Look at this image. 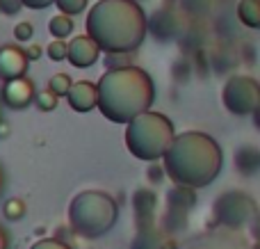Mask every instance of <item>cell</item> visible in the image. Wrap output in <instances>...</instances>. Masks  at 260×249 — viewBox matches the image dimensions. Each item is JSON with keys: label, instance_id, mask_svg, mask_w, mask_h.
Here are the masks:
<instances>
[{"label": "cell", "instance_id": "6da1fadb", "mask_svg": "<svg viewBox=\"0 0 260 249\" xmlns=\"http://www.w3.org/2000/svg\"><path fill=\"white\" fill-rule=\"evenodd\" d=\"M192 165H197L199 183L206 185L208 181L219 174L221 151L212 137L203 133H185L176 137L165 151V174H169L178 185L192 183Z\"/></svg>", "mask_w": 260, "mask_h": 249}, {"label": "cell", "instance_id": "7a4b0ae2", "mask_svg": "<svg viewBox=\"0 0 260 249\" xmlns=\"http://www.w3.org/2000/svg\"><path fill=\"white\" fill-rule=\"evenodd\" d=\"M101 87L121 91V96H105V99H99V103H96L101 108V112L114 123H126L137 114L146 112L148 105L153 103V91H155L148 73L135 67L108 71L105 78L101 80Z\"/></svg>", "mask_w": 260, "mask_h": 249}, {"label": "cell", "instance_id": "3957f363", "mask_svg": "<svg viewBox=\"0 0 260 249\" xmlns=\"http://www.w3.org/2000/svg\"><path fill=\"white\" fill-rule=\"evenodd\" d=\"M171 142H174V123L162 114L142 112L128 121L126 144L135 158L153 163L165 155Z\"/></svg>", "mask_w": 260, "mask_h": 249}, {"label": "cell", "instance_id": "277c9868", "mask_svg": "<svg viewBox=\"0 0 260 249\" xmlns=\"http://www.w3.org/2000/svg\"><path fill=\"white\" fill-rule=\"evenodd\" d=\"M71 224L78 233L91 236V224H96V236L108 231L117 215V204L103 192H82L71 204Z\"/></svg>", "mask_w": 260, "mask_h": 249}, {"label": "cell", "instance_id": "5b68a950", "mask_svg": "<svg viewBox=\"0 0 260 249\" xmlns=\"http://www.w3.org/2000/svg\"><path fill=\"white\" fill-rule=\"evenodd\" d=\"M224 105L233 114H251L260 105V85L253 78H231L224 87Z\"/></svg>", "mask_w": 260, "mask_h": 249}, {"label": "cell", "instance_id": "8992f818", "mask_svg": "<svg viewBox=\"0 0 260 249\" xmlns=\"http://www.w3.org/2000/svg\"><path fill=\"white\" fill-rule=\"evenodd\" d=\"M256 213V201L251 197L242 195V192H226L217 199L215 204V215L221 224L231 229H240L251 220Z\"/></svg>", "mask_w": 260, "mask_h": 249}, {"label": "cell", "instance_id": "52a82bcc", "mask_svg": "<svg viewBox=\"0 0 260 249\" xmlns=\"http://www.w3.org/2000/svg\"><path fill=\"white\" fill-rule=\"evenodd\" d=\"M148 25H151V32L155 35V39H160V41L180 39L183 32L187 30L183 16L178 12H174L171 7H160L157 12H153Z\"/></svg>", "mask_w": 260, "mask_h": 249}, {"label": "cell", "instance_id": "ba28073f", "mask_svg": "<svg viewBox=\"0 0 260 249\" xmlns=\"http://www.w3.org/2000/svg\"><path fill=\"white\" fill-rule=\"evenodd\" d=\"M35 85H32L30 78L21 76V78H12V80H5L3 91H0V99L7 108L12 110H23L35 101Z\"/></svg>", "mask_w": 260, "mask_h": 249}, {"label": "cell", "instance_id": "9c48e42d", "mask_svg": "<svg viewBox=\"0 0 260 249\" xmlns=\"http://www.w3.org/2000/svg\"><path fill=\"white\" fill-rule=\"evenodd\" d=\"M101 48L96 46V41L89 35H78L76 39L69 44L67 50V59L73 64L76 69H89L99 62Z\"/></svg>", "mask_w": 260, "mask_h": 249}, {"label": "cell", "instance_id": "30bf717a", "mask_svg": "<svg viewBox=\"0 0 260 249\" xmlns=\"http://www.w3.org/2000/svg\"><path fill=\"white\" fill-rule=\"evenodd\" d=\"M27 71V57L25 50L18 46H3L0 48V78L3 80H12V78H21Z\"/></svg>", "mask_w": 260, "mask_h": 249}, {"label": "cell", "instance_id": "8fae6325", "mask_svg": "<svg viewBox=\"0 0 260 249\" xmlns=\"http://www.w3.org/2000/svg\"><path fill=\"white\" fill-rule=\"evenodd\" d=\"M67 101L76 112H89V110H94L96 103H99V89H96V85L89 80L73 82L67 94Z\"/></svg>", "mask_w": 260, "mask_h": 249}, {"label": "cell", "instance_id": "7c38bea8", "mask_svg": "<svg viewBox=\"0 0 260 249\" xmlns=\"http://www.w3.org/2000/svg\"><path fill=\"white\" fill-rule=\"evenodd\" d=\"M155 204H157V197L153 190L148 188H142L133 195V206H135V217L139 222V229L148 227L153 222V213H155Z\"/></svg>", "mask_w": 260, "mask_h": 249}, {"label": "cell", "instance_id": "4fadbf2b", "mask_svg": "<svg viewBox=\"0 0 260 249\" xmlns=\"http://www.w3.org/2000/svg\"><path fill=\"white\" fill-rule=\"evenodd\" d=\"M235 167L242 176H253L260 172V149L253 144H242L235 151Z\"/></svg>", "mask_w": 260, "mask_h": 249}, {"label": "cell", "instance_id": "5bb4252c", "mask_svg": "<svg viewBox=\"0 0 260 249\" xmlns=\"http://www.w3.org/2000/svg\"><path fill=\"white\" fill-rule=\"evenodd\" d=\"M167 201H169V210H171V213H185V215H187V210L194 208V204H197V197H194L192 188L176 185L174 190H169Z\"/></svg>", "mask_w": 260, "mask_h": 249}, {"label": "cell", "instance_id": "9a60e30c", "mask_svg": "<svg viewBox=\"0 0 260 249\" xmlns=\"http://www.w3.org/2000/svg\"><path fill=\"white\" fill-rule=\"evenodd\" d=\"M238 16L247 27L260 30V0H240Z\"/></svg>", "mask_w": 260, "mask_h": 249}, {"label": "cell", "instance_id": "2e32d148", "mask_svg": "<svg viewBox=\"0 0 260 249\" xmlns=\"http://www.w3.org/2000/svg\"><path fill=\"white\" fill-rule=\"evenodd\" d=\"M48 32L55 37V39H67V37L73 32V18L59 12L57 16H53L48 21Z\"/></svg>", "mask_w": 260, "mask_h": 249}, {"label": "cell", "instance_id": "e0dca14e", "mask_svg": "<svg viewBox=\"0 0 260 249\" xmlns=\"http://www.w3.org/2000/svg\"><path fill=\"white\" fill-rule=\"evenodd\" d=\"M192 59L187 57H178L174 64H171V78H174L178 85H185V82L189 80V76H192Z\"/></svg>", "mask_w": 260, "mask_h": 249}, {"label": "cell", "instance_id": "ac0fdd59", "mask_svg": "<svg viewBox=\"0 0 260 249\" xmlns=\"http://www.w3.org/2000/svg\"><path fill=\"white\" fill-rule=\"evenodd\" d=\"M183 9L194 18H203L212 12V0H180Z\"/></svg>", "mask_w": 260, "mask_h": 249}, {"label": "cell", "instance_id": "d6986e66", "mask_svg": "<svg viewBox=\"0 0 260 249\" xmlns=\"http://www.w3.org/2000/svg\"><path fill=\"white\" fill-rule=\"evenodd\" d=\"M71 85H73V80L69 73H55V76L48 80V89L53 91L57 99L59 96H67L69 89H71Z\"/></svg>", "mask_w": 260, "mask_h": 249}, {"label": "cell", "instance_id": "ffe728a7", "mask_svg": "<svg viewBox=\"0 0 260 249\" xmlns=\"http://www.w3.org/2000/svg\"><path fill=\"white\" fill-rule=\"evenodd\" d=\"M130 62H133V55L130 53H105V57H103V64L108 67V71L130 67Z\"/></svg>", "mask_w": 260, "mask_h": 249}, {"label": "cell", "instance_id": "44dd1931", "mask_svg": "<svg viewBox=\"0 0 260 249\" xmlns=\"http://www.w3.org/2000/svg\"><path fill=\"white\" fill-rule=\"evenodd\" d=\"M57 96L53 94L50 89H44V91H37L35 94V103H37V108L41 110V112H53L55 108H57Z\"/></svg>", "mask_w": 260, "mask_h": 249}, {"label": "cell", "instance_id": "7402d4cb", "mask_svg": "<svg viewBox=\"0 0 260 249\" xmlns=\"http://www.w3.org/2000/svg\"><path fill=\"white\" fill-rule=\"evenodd\" d=\"M3 215L7 220H21L25 215V201L23 199H9L3 206Z\"/></svg>", "mask_w": 260, "mask_h": 249}, {"label": "cell", "instance_id": "603a6c76", "mask_svg": "<svg viewBox=\"0 0 260 249\" xmlns=\"http://www.w3.org/2000/svg\"><path fill=\"white\" fill-rule=\"evenodd\" d=\"M67 50H69L67 39H55L48 44L46 53H48V57L53 59V62H62V59H67Z\"/></svg>", "mask_w": 260, "mask_h": 249}, {"label": "cell", "instance_id": "cb8c5ba5", "mask_svg": "<svg viewBox=\"0 0 260 249\" xmlns=\"http://www.w3.org/2000/svg\"><path fill=\"white\" fill-rule=\"evenodd\" d=\"M55 5L59 7V12L67 14V16H76L80 14L82 9L87 7V0H53Z\"/></svg>", "mask_w": 260, "mask_h": 249}, {"label": "cell", "instance_id": "d4e9b609", "mask_svg": "<svg viewBox=\"0 0 260 249\" xmlns=\"http://www.w3.org/2000/svg\"><path fill=\"white\" fill-rule=\"evenodd\" d=\"M32 35H35V27H32V23H27V21H21L16 27H14V39H18V41H30Z\"/></svg>", "mask_w": 260, "mask_h": 249}, {"label": "cell", "instance_id": "484cf974", "mask_svg": "<svg viewBox=\"0 0 260 249\" xmlns=\"http://www.w3.org/2000/svg\"><path fill=\"white\" fill-rule=\"evenodd\" d=\"M146 178H148V183H153V185L160 183L162 178H165V167H160V165L153 160V163L146 167Z\"/></svg>", "mask_w": 260, "mask_h": 249}, {"label": "cell", "instance_id": "4316f807", "mask_svg": "<svg viewBox=\"0 0 260 249\" xmlns=\"http://www.w3.org/2000/svg\"><path fill=\"white\" fill-rule=\"evenodd\" d=\"M21 0H0V14H9V16H14V14H18V9H21Z\"/></svg>", "mask_w": 260, "mask_h": 249}, {"label": "cell", "instance_id": "83f0119b", "mask_svg": "<svg viewBox=\"0 0 260 249\" xmlns=\"http://www.w3.org/2000/svg\"><path fill=\"white\" fill-rule=\"evenodd\" d=\"M41 53H44V50H41V46L39 44H30L25 48V57H27V62H37V59L41 57Z\"/></svg>", "mask_w": 260, "mask_h": 249}, {"label": "cell", "instance_id": "f1b7e54d", "mask_svg": "<svg viewBox=\"0 0 260 249\" xmlns=\"http://www.w3.org/2000/svg\"><path fill=\"white\" fill-rule=\"evenodd\" d=\"M32 249H69V247L62 245V242H57V240H41V242H37Z\"/></svg>", "mask_w": 260, "mask_h": 249}, {"label": "cell", "instance_id": "f546056e", "mask_svg": "<svg viewBox=\"0 0 260 249\" xmlns=\"http://www.w3.org/2000/svg\"><path fill=\"white\" fill-rule=\"evenodd\" d=\"M21 5L30 9H46L48 5H53V0H21Z\"/></svg>", "mask_w": 260, "mask_h": 249}, {"label": "cell", "instance_id": "4dcf8cb0", "mask_svg": "<svg viewBox=\"0 0 260 249\" xmlns=\"http://www.w3.org/2000/svg\"><path fill=\"white\" fill-rule=\"evenodd\" d=\"M242 55H244V62L249 59V64H256V48H253L251 44H244Z\"/></svg>", "mask_w": 260, "mask_h": 249}, {"label": "cell", "instance_id": "1f68e13d", "mask_svg": "<svg viewBox=\"0 0 260 249\" xmlns=\"http://www.w3.org/2000/svg\"><path fill=\"white\" fill-rule=\"evenodd\" d=\"M0 249H7V233L3 231V227H0Z\"/></svg>", "mask_w": 260, "mask_h": 249}, {"label": "cell", "instance_id": "d6a6232c", "mask_svg": "<svg viewBox=\"0 0 260 249\" xmlns=\"http://www.w3.org/2000/svg\"><path fill=\"white\" fill-rule=\"evenodd\" d=\"M253 123H256V128H260V105H258V108L256 110H253Z\"/></svg>", "mask_w": 260, "mask_h": 249}, {"label": "cell", "instance_id": "836d02e7", "mask_svg": "<svg viewBox=\"0 0 260 249\" xmlns=\"http://www.w3.org/2000/svg\"><path fill=\"white\" fill-rule=\"evenodd\" d=\"M162 249H178V245H176L174 240H167L165 245H162Z\"/></svg>", "mask_w": 260, "mask_h": 249}, {"label": "cell", "instance_id": "e575fe53", "mask_svg": "<svg viewBox=\"0 0 260 249\" xmlns=\"http://www.w3.org/2000/svg\"><path fill=\"white\" fill-rule=\"evenodd\" d=\"M3 183H5V176H3V169H0V192H3Z\"/></svg>", "mask_w": 260, "mask_h": 249}, {"label": "cell", "instance_id": "d590c367", "mask_svg": "<svg viewBox=\"0 0 260 249\" xmlns=\"http://www.w3.org/2000/svg\"><path fill=\"white\" fill-rule=\"evenodd\" d=\"M253 249H260V240L256 242V245H253Z\"/></svg>", "mask_w": 260, "mask_h": 249}]
</instances>
